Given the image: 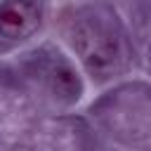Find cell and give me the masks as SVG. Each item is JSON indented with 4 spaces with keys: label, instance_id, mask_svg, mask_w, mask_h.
<instances>
[{
    "label": "cell",
    "instance_id": "obj_3",
    "mask_svg": "<svg viewBox=\"0 0 151 151\" xmlns=\"http://www.w3.org/2000/svg\"><path fill=\"white\" fill-rule=\"evenodd\" d=\"M45 78H47V85L52 90L54 97L64 99V101H76L83 92V85L76 76V71L71 68L68 61H64L59 54L52 57L47 64H45Z\"/></svg>",
    "mask_w": 151,
    "mask_h": 151
},
{
    "label": "cell",
    "instance_id": "obj_2",
    "mask_svg": "<svg viewBox=\"0 0 151 151\" xmlns=\"http://www.w3.org/2000/svg\"><path fill=\"white\" fill-rule=\"evenodd\" d=\"M42 21L40 0H5L0 5V35L7 40H24L38 31Z\"/></svg>",
    "mask_w": 151,
    "mask_h": 151
},
{
    "label": "cell",
    "instance_id": "obj_1",
    "mask_svg": "<svg viewBox=\"0 0 151 151\" xmlns=\"http://www.w3.org/2000/svg\"><path fill=\"white\" fill-rule=\"evenodd\" d=\"M71 45L85 68L97 78H111L123 71L127 57L123 35L116 26V21L106 14H99L94 9L80 12L71 21L68 31Z\"/></svg>",
    "mask_w": 151,
    "mask_h": 151
}]
</instances>
